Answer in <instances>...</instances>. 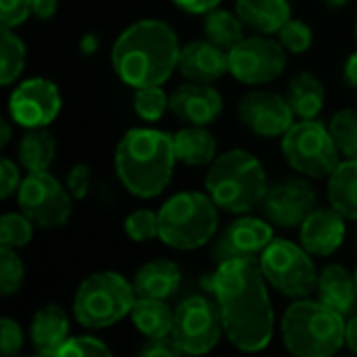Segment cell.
Returning a JSON list of instances; mask_svg holds the SVG:
<instances>
[{
    "mask_svg": "<svg viewBox=\"0 0 357 357\" xmlns=\"http://www.w3.org/2000/svg\"><path fill=\"white\" fill-rule=\"evenodd\" d=\"M224 324V335L241 351H261L274 337V307L259 259H230L205 276Z\"/></svg>",
    "mask_w": 357,
    "mask_h": 357,
    "instance_id": "1",
    "label": "cell"
},
{
    "mask_svg": "<svg viewBox=\"0 0 357 357\" xmlns=\"http://www.w3.org/2000/svg\"><path fill=\"white\" fill-rule=\"evenodd\" d=\"M180 50V40L169 23L140 19L113 42L111 65L117 77L132 88L163 86L178 69Z\"/></svg>",
    "mask_w": 357,
    "mask_h": 357,
    "instance_id": "2",
    "label": "cell"
},
{
    "mask_svg": "<svg viewBox=\"0 0 357 357\" xmlns=\"http://www.w3.org/2000/svg\"><path fill=\"white\" fill-rule=\"evenodd\" d=\"M113 161L115 174L130 195L159 197L169 186L178 163L174 136L153 128H132L117 142Z\"/></svg>",
    "mask_w": 357,
    "mask_h": 357,
    "instance_id": "3",
    "label": "cell"
},
{
    "mask_svg": "<svg viewBox=\"0 0 357 357\" xmlns=\"http://www.w3.org/2000/svg\"><path fill=\"white\" fill-rule=\"evenodd\" d=\"M205 190L220 209L243 215L261 205L268 192L266 169L249 151H226L213 159L205 176Z\"/></svg>",
    "mask_w": 357,
    "mask_h": 357,
    "instance_id": "4",
    "label": "cell"
},
{
    "mask_svg": "<svg viewBox=\"0 0 357 357\" xmlns=\"http://www.w3.org/2000/svg\"><path fill=\"white\" fill-rule=\"evenodd\" d=\"M347 318L322 301L307 297L295 303L282 316V343L299 357H328L345 345Z\"/></svg>",
    "mask_w": 357,
    "mask_h": 357,
    "instance_id": "5",
    "label": "cell"
},
{
    "mask_svg": "<svg viewBox=\"0 0 357 357\" xmlns=\"http://www.w3.org/2000/svg\"><path fill=\"white\" fill-rule=\"evenodd\" d=\"M218 209L207 192L184 190L169 197L157 211L161 243L178 251H192L207 245L218 232Z\"/></svg>",
    "mask_w": 357,
    "mask_h": 357,
    "instance_id": "6",
    "label": "cell"
},
{
    "mask_svg": "<svg viewBox=\"0 0 357 357\" xmlns=\"http://www.w3.org/2000/svg\"><path fill=\"white\" fill-rule=\"evenodd\" d=\"M136 301V291L119 272H94L75 291L73 316L77 324L90 331H100L130 316Z\"/></svg>",
    "mask_w": 357,
    "mask_h": 357,
    "instance_id": "7",
    "label": "cell"
},
{
    "mask_svg": "<svg viewBox=\"0 0 357 357\" xmlns=\"http://www.w3.org/2000/svg\"><path fill=\"white\" fill-rule=\"evenodd\" d=\"M287 163L307 178H328L341 163L331 128L318 119H299L280 140Z\"/></svg>",
    "mask_w": 357,
    "mask_h": 357,
    "instance_id": "8",
    "label": "cell"
},
{
    "mask_svg": "<svg viewBox=\"0 0 357 357\" xmlns=\"http://www.w3.org/2000/svg\"><path fill=\"white\" fill-rule=\"evenodd\" d=\"M301 245L284 238H274L257 257L259 268L272 289L291 299H303L318 289V270Z\"/></svg>",
    "mask_w": 357,
    "mask_h": 357,
    "instance_id": "9",
    "label": "cell"
},
{
    "mask_svg": "<svg viewBox=\"0 0 357 357\" xmlns=\"http://www.w3.org/2000/svg\"><path fill=\"white\" fill-rule=\"evenodd\" d=\"M174 312L172 339L182 354L203 356L220 343L224 335V324L215 299L192 295L186 297Z\"/></svg>",
    "mask_w": 357,
    "mask_h": 357,
    "instance_id": "10",
    "label": "cell"
},
{
    "mask_svg": "<svg viewBox=\"0 0 357 357\" xmlns=\"http://www.w3.org/2000/svg\"><path fill=\"white\" fill-rule=\"evenodd\" d=\"M71 192L63 186L52 174L46 172H27L23 178L17 201L21 211L40 228H61L71 218Z\"/></svg>",
    "mask_w": 357,
    "mask_h": 357,
    "instance_id": "11",
    "label": "cell"
},
{
    "mask_svg": "<svg viewBox=\"0 0 357 357\" xmlns=\"http://www.w3.org/2000/svg\"><path fill=\"white\" fill-rule=\"evenodd\" d=\"M230 54V75L249 86H264L280 77L287 67V48L266 33L247 36Z\"/></svg>",
    "mask_w": 357,
    "mask_h": 357,
    "instance_id": "12",
    "label": "cell"
},
{
    "mask_svg": "<svg viewBox=\"0 0 357 357\" xmlns=\"http://www.w3.org/2000/svg\"><path fill=\"white\" fill-rule=\"evenodd\" d=\"M61 92L46 77H29L21 82L8 96L10 119L25 128H48L61 113Z\"/></svg>",
    "mask_w": 357,
    "mask_h": 357,
    "instance_id": "13",
    "label": "cell"
},
{
    "mask_svg": "<svg viewBox=\"0 0 357 357\" xmlns=\"http://www.w3.org/2000/svg\"><path fill=\"white\" fill-rule=\"evenodd\" d=\"M238 119L257 136L282 138L297 117L287 96L274 90H251L238 102Z\"/></svg>",
    "mask_w": 357,
    "mask_h": 357,
    "instance_id": "14",
    "label": "cell"
},
{
    "mask_svg": "<svg viewBox=\"0 0 357 357\" xmlns=\"http://www.w3.org/2000/svg\"><path fill=\"white\" fill-rule=\"evenodd\" d=\"M259 207L270 224L297 228L316 209V190L305 178H284L268 186Z\"/></svg>",
    "mask_w": 357,
    "mask_h": 357,
    "instance_id": "15",
    "label": "cell"
},
{
    "mask_svg": "<svg viewBox=\"0 0 357 357\" xmlns=\"http://www.w3.org/2000/svg\"><path fill=\"white\" fill-rule=\"evenodd\" d=\"M274 241L272 226L253 215H243L226 226L220 238L213 245V261H230V259H257L264 249Z\"/></svg>",
    "mask_w": 357,
    "mask_h": 357,
    "instance_id": "16",
    "label": "cell"
},
{
    "mask_svg": "<svg viewBox=\"0 0 357 357\" xmlns=\"http://www.w3.org/2000/svg\"><path fill=\"white\" fill-rule=\"evenodd\" d=\"M224 109L222 94L203 82H188L169 94V111L186 126H209Z\"/></svg>",
    "mask_w": 357,
    "mask_h": 357,
    "instance_id": "17",
    "label": "cell"
},
{
    "mask_svg": "<svg viewBox=\"0 0 357 357\" xmlns=\"http://www.w3.org/2000/svg\"><path fill=\"white\" fill-rule=\"evenodd\" d=\"M301 247L314 257L333 255L345 241V218L333 207H316L299 226Z\"/></svg>",
    "mask_w": 357,
    "mask_h": 357,
    "instance_id": "18",
    "label": "cell"
},
{
    "mask_svg": "<svg viewBox=\"0 0 357 357\" xmlns=\"http://www.w3.org/2000/svg\"><path fill=\"white\" fill-rule=\"evenodd\" d=\"M178 69L188 82L213 84L224 73H230V54L226 48L207 38L192 40L182 46Z\"/></svg>",
    "mask_w": 357,
    "mask_h": 357,
    "instance_id": "19",
    "label": "cell"
},
{
    "mask_svg": "<svg viewBox=\"0 0 357 357\" xmlns=\"http://www.w3.org/2000/svg\"><path fill=\"white\" fill-rule=\"evenodd\" d=\"M29 339L40 356H59L69 339V316L56 303L42 305L29 324Z\"/></svg>",
    "mask_w": 357,
    "mask_h": 357,
    "instance_id": "20",
    "label": "cell"
},
{
    "mask_svg": "<svg viewBox=\"0 0 357 357\" xmlns=\"http://www.w3.org/2000/svg\"><path fill=\"white\" fill-rule=\"evenodd\" d=\"M316 293H318V301L349 318L357 303L356 274H351L341 264H331L320 272Z\"/></svg>",
    "mask_w": 357,
    "mask_h": 357,
    "instance_id": "21",
    "label": "cell"
},
{
    "mask_svg": "<svg viewBox=\"0 0 357 357\" xmlns=\"http://www.w3.org/2000/svg\"><path fill=\"white\" fill-rule=\"evenodd\" d=\"M136 297L169 299L182 284V270L172 259H151L134 274Z\"/></svg>",
    "mask_w": 357,
    "mask_h": 357,
    "instance_id": "22",
    "label": "cell"
},
{
    "mask_svg": "<svg viewBox=\"0 0 357 357\" xmlns=\"http://www.w3.org/2000/svg\"><path fill=\"white\" fill-rule=\"evenodd\" d=\"M236 15L249 29L257 33H278V29L293 17L289 0H236Z\"/></svg>",
    "mask_w": 357,
    "mask_h": 357,
    "instance_id": "23",
    "label": "cell"
},
{
    "mask_svg": "<svg viewBox=\"0 0 357 357\" xmlns=\"http://www.w3.org/2000/svg\"><path fill=\"white\" fill-rule=\"evenodd\" d=\"M174 151L178 163L190 167L211 165L218 157V140L207 126H184L174 134Z\"/></svg>",
    "mask_w": 357,
    "mask_h": 357,
    "instance_id": "24",
    "label": "cell"
},
{
    "mask_svg": "<svg viewBox=\"0 0 357 357\" xmlns=\"http://www.w3.org/2000/svg\"><path fill=\"white\" fill-rule=\"evenodd\" d=\"M284 96L297 119H316L326 105V88L312 71L297 73L289 82Z\"/></svg>",
    "mask_w": 357,
    "mask_h": 357,
    "instance_id": "25",
    "label": "cell"
},
{
    "mask_svg": "<svg viewBox=\"0 0 357 357\" xmlns=\"http://www.w3.org/2000/svg\"><path fill=\"white\" fill-rule=\"evenodd\" d=\"M174 314L165 299H149L136 297L134 307L130 312V320L136 331L146 339H161L169 337L174 328Z\"/></svg>",
    "mask_w": 357,
    "mask_h": 357,
    "instance_id": "26",
    "label": "cell"
},
{
    "mask_svg": "<svg viewBox=\"0 0 357 357\" xmlns=\"http://www.w3.org/2000/svg\"><path fill=\"white\" fill-rule=\"evenodd\" d=\"M328 203L345 220H357V159L341 161L328 176Z\"/></svg>",
    "mask_w": 357,
    "mask_h": 357,
    "instance_id": "27",
    "label": "cell"
},
{
    "mask_svg": "<svg viewBox=\"0 0 357 357\" xmlns=\"http://www.w3.org/2000/svg\"><path fill=\"white\" fill-rule=\"evenodd\" d=\"M17 155L27 172H46L56 157V140L46 128H31L23 134Z\"/></svg>",
    "mask_w": 357,
    "mask_h": 357,
    "instance_id": "28",
    "label": "cell"
},
{
    "mask_svg": "<svg viewBox=\"0 0 357 357\" xmlns=\"http://www.w3.org/2000/svg\"><path fill=\"white\" fill-rule=\"evenodd\" d=\"M245 23L243 19L226 8H213L209 13H205V21H203V31H205V38L215 42L218 46L226 48V50H232L241 40H245Z\"/></svg>",
    "mask_w": 357,
    "mask_h": 357,
    "instance_id": "29",
    "label": "cell"
},
{
    "mask_svg": "<svg viewBox=\"0 0 357 357\" xmlns=\"http://www.w3.org/2000/svg\"><path fill=\"white\" fill-rule=\"evenodd\" d=\"M27 61V50L23 40L8 27L0 33V84L10 86L23 73Z\"/></svg>",
    "mask_w": 357,
    "mask_h": 357,
    "instance_id": "30",
    "label": "cell"
},
{
    "mask_svg": "<svg viewBox=\"0 0 357 357\" xmlns=\"http://www.w3.org/2000/svg\"><path fill=\"white\" fill-rule=\"evenodd\" d=\"M328 128H331V134L337 142L341 157L357 159V111L354 109L337 111Z\"/></svg>",
    "mask_w": 357,
    "mask_h": 357,
    "instance_id": "31",
    "label": "cell"
},
{
    "mask_svg": "<svg viewBox=\"0 0 357 357\" xmlns=\"http://www.w3.org/2000/svg\"><path fill=\"white\" fill-rule=\"evenodd\" d=\"M169 109V96L161 86H144L134 92V111L144 121H159Z\"/></svg>",
    "mask_w": 357,
    "mask_h": 357,
    "instance_id": "32",
    "label": "cell"
},
{
    "mask_svg": "<svg viewBox=\"0 0 357 357\" xmlns=\"http://www.w3.org/2000/svg\"><path fill=\"white\" fill-rule=\"evenodd\" d=\"M33 236V222L21 211H8L0 218V247L21 249L29 245Z\"/></svg>",
    "mask_w": 357,
    "mask_h": 357,
    "instance_id": "33",
    "label": "cell"
},
{
    "mask_svg": "<svg viewBox=\"0 0 357 357\" xmlns=\"http://www.w3.org/2000/svg\"><path fill=\"white\" fill-rule=\"evenodd\" d=\"M25 280V266L17 255V249L0 247V293L2 297H10L19 293Z\"/></svg>",
    "mask_w": 357,
    "mask_h": 357,
    "instance_id": "34",
    "label": "cell"
},
{
    "mask_svg": "<svg viewBox=\"0 0 357 357\" xmlns=\"http://www.w3.org/2000/svg\"><path fill=\"white\" fill-rule=\"evenodd\" d=\"M126 234L134 243H149L159 238V213L151 209H136L123 222Z\"/></svg>",
    "mask_w": 357,
    "mask_h": 357,
    "instance_id": "35",
    "label": "cell"
},
{
    "mask_svg": "<svg viewBox=\"0 0 357 357\" xmlns=\"http://www.w3.org/2000/svg\"><path fill=\"white\" fill-rule=\"evenodd\" d=\"M276 36H278V42L291 54H301V52L310 50V46L314 44V31H312V27L305 21L293 19V17L278 29Z\"/></svg>",
    "mask_w": 357,
    "mask_h": 357,
    "instance_id": "36",
    "label": "cell"
},
{
    "mask_svg": "<svg viewBox=\"0 0 357 357\" xmlns=\"http://www.w3.org/2000/svg\"><path fill=\"white\" fill-rule=\"evenodd\" d=\"M113 354L100 339L96 337H69L61 347L59 357H109Z\"/></svg>",
    "mask_w": 357,
    "mask_h": 357,
    "instance_id": "37",
    "label": "cell"
},
{
    "mask_svg": "<svg viewBox=\"0 0 357 357\" xmlns=\"http://www.w3.org/2000/svg\"><path fill=\"white\" fill-rule=\"evenodd\" d=\"M31 0H0V25L15 29L29 19Z\"/></svg>",
    "mask_w": 357,
    "mask_h": 357,
    "instance_id": "38",
    "label": "cell"
},
{
    "mask_svg": "<svg viewBox=\"0 0 357 357\" xmlns=\"http://www.w3.org/2000/svg\"><path fill=\"white\" fill-rule=\"evenodd\" d=\"M23 331L19 326V322H15L13 318L4 316L0 318V351L4 357L17 356L23 349Z\"/></svg>",
    "mask_w": 357,
    "mask_h": 357,
    "instance_id": "39",
    "label": "cell"
},
{
    "mask_svg": "<svg viewBox=\"0 0 357 357\" xmlns=\"http://www.w3.org/2000/svg\"><path fill=\"white\" fill-rule=\"evenodd\" d=\"M92 184V169L86 163H75L67 174V188L73 199H86Z\"/></svg>",
    "mask_w": 357,
    "mask_h": 357,
    "instance_id": "40",
    "label": "cell"
},
{
    "mask_svg": "<svg viewBox=\"0 0 357 357\" xmlns=\"http://www.w3.org/2000/svg\"><path fill=\"white\" fill-rule=\"evenodd\" d=\"M21 172L17 167L15 161H10L8 157L0 159V199L6 201L13 195H17L19 186H21Z\"/></svg>",
    "mask_w": 357,
    "mask_h": 357,
    "instance_id": "41",
    "label": "cell"
},
{
    "mask_svg": "<svg viewBox=\"0 0 357 357\" xmlns=\"http://www.w3.org/2000/svg\"><path fill=\"white\" fill-rule=\"evenodd\" d=\"M142 357H176L182 356L180 347L176 345V341L169 337H161V339H146L142 349H140Z\"/></svg>",
    "mask_w": 357,
    "mask_h": 357,
    "instance_id": "42",
    "label": "cell"
},
{
    "mask_svg": "<svg viewBox=\"0 0 357 357\" xmlns=\"http://www.w3.org/2000/svg\"><path fill=\"white\" fill-rule=\"evenodd\" d=\"M178 8L190 15H205L222 4V0H172Z\"/></svg>",
    "mask_w": 357,
    "mask_h": 357,
    "instance_id": "43",
    "label": "cell"
},
{
    "mask_svg": "<svg viewBox=\"0 0 357 357\" xmlns=\"http://www.w3.org/2000/svg\"><path fill=\"white\" fill-rule=\"evenodd\" d=\"M59 0H31V13L38 19H50L56 13Z\"/></svg>",
    "mask_w": 357,
    "mask_h": 357,
    "instance_id": "44",
    "label": "cell"
},
{
    "mask_svg": "<svg viewBox=\"0 0 357 357\" xmlns=\"http://www.w3.org/2000/svg\"><path fill=\"white\" fill-rule=\"evenodd\" d=\"M343 82H345V86L357 90V50L347 56V61L343 65Z\"/></svg>",
    "mask_w": 357,
    "mask_h": 357,
    "instance_id": "45",
    "label": "cell"
},
{
    "mask_svg": "<svg viewBox=\"0 0 357 357\" xmlns=\"http://www.w3.org/2000/svg\"><path fill=\"white\" fill-rule=\"evenodd\" d=\"M345 345L357 354V314L347 318V331H345Z\"/></svg>",
    "mask_w": 357,
    "mask_h": 357,
    "instance_id": "46",
    "label": "cell"
},
{
    "mask_svg": "<svg viewBox=\"0 0 357 357\" xmlns=\"http://www.w3.org/2000/svg\"><path fill=\"white\" fill-rule=\"evenodd\" d=\"M98 46H100V38H98L96 33H86V36H82V40H79V50H82L84 54H94V52L98 50Z\"/></svg>",
    "mask_w": 357,
    "mask_h": 357,
    "instance_id": "47",
    "label": "cell"
},
{
    "mask_svg": "<svg viewBox=\"0 0 357 357\" xmlns=\"http://www.w3.org/2000/svg\"><path fill=\"white\" fill-rule=\"evenodd\" d=\"M0 132H2V136H0V146L4 149L8 142H10V136H13V130H10V123L6 121V119H2L0 121Z\"/></svg>",
    "mask_w": 357,
    "mask_h": 357,
    "instance_id": "48",
    "label": "cell"
},
{
    "mask_svg": "<svg viewBox=\"0 0 357 357\" xmlns=\"http://www.w3.org/2000/svg\"><path fill=\"white\" fill-rule=\"evenodd\" d=\"M328 4V8H343L349 0H324Z\"/></svg>",
    "mask_w": 357,
    "mask_h": 357,
    "instance_id": "49",
    "label": "cell"
},
{
    "mask_svg": "<svg viewBox=\"0 0 357 357\" xmlns=\"http://www.w3.org/2000/svg\"><path fill=\"white\" fill-rule=\"evenodd\" d=\"M356 38H357V25H356Z\"/></svg>",
    "mask_w": 357,
    "mask_h": 357,
    "instance_id": "50",
    "label": "cell"
},
{
    "mask_svg": "<svg viewBox=\"0 0 357 357\" xmlns=\"http://www.w3.org/2000/svg\"><path fill=\"white\" fill-rule=\"evenodd\" d=\"M356 282H357V270H356Z\"/></svg>",
    "mask_w": 357,
    "mask_h": 357,
    "instance_id": "51",
    "label": "cell"
}]
</instances>
